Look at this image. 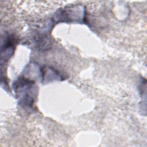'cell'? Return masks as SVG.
Wrapping results in <instances>:
<instances>
[{
  "label": "cell",
  "mask_w": 147,
  "mask_h": 147,
  "mask_svg": "<svg viewBox=\"0 0 147 147\" xmlns=\"http://www.w3.org/2000/svg\"><path fill=\"white\" fill-rule=\"evenodd\" d=\"M33 83L26 79H19L15 83L14 88L16 92L18 94V96L20 100L26 105L31 106L34 100V91L33 89Z\"/></svg>",
  "instance_id": "6da1fadb"
}]
</instances>
